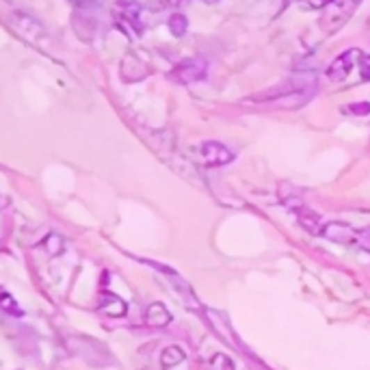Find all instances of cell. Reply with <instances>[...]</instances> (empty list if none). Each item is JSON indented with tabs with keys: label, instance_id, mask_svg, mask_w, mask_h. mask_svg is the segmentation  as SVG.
<instances>
[{
	"label": "cell",
	"instance_id": "10",
	"mask_svg": "<svg viewBox=\"0 0 370 370\" xmlns=\"http://www.w3.org/2000/svg\"><path fill=\"white\" fill-rule=\"evenodd\" d=\"M184 360V351L180 346H169L165 353H163V366H175V364H180Z\"/></svg>",
	"mask_w": 370,
	"mask_h": 370
},
{
	"label": "cell",
	"instance_id": "17",
	"mask_svg": "<svg viewBox=\"0 0 370 370\" xmlns=\"http://www.w3.org/2000/svg\"><path fill=\"white\" fill-rule=\"evenodd\" d=\"M368 26H370V22H368Z\"/></svg>",
	"mask_w": 370,
	"mask_h": 370
},
{
	"label": "cell",
	"instance_id": "7",
	"mask_svg": "<svg viewBox=\"0 0 370 370\" xmlns=\"http://www.w3.org/2000/svg\"><path fill=\"white\" fill-rule=\"evenodd\" d=\"M13 26H15L17 35L26 37L29 42H37V37H44V26L39 22H35L33 17L24 15V13H15V24Z\"/></svg>",
	"mask_w": 370,
	"mask_h": 370
},
{
	"label": "cell",
	"instance_id": "6",
	"mask_svg": "<svg viewBox=\"0 0 370 370\" xmlns=\"http://www.w3.org/2000/svg\"><path fill=\"white\" fill-rule=\"evenodd\" d=\"M200 156H202L204 165H208V167H221V165H227L234 161L232 150L219 141H206L200 150Z\"/></svg>",
	"mask_w": 370,
	"mask_h": 370
},
{
	"label": "cell",
	"instance_id": "4",
	"mask_svg": "<svg viewBox=\"0 0 370 370\" xmlns=\"http://www.w3.org/2000/svg\"><path fill=\"white\" fill-rule=\"evenodd\" d=\"M206 74H208V63L204 61V58L193 56V58H186V61L175 65V70L171 72V78L180 85H193L198 81H204Z\"/></svg>",
	"mask_w": 370,
	"mask_h": 370
},
{
	"label": "cell",
	"instance_id": "2",
	"mask_svg": "<svg viewBox=\"0 0 370 370\" xmlns=\"http://www.w3.org/2000/svg\"><path fill=\"white\" fill-rule=\"evenodd\" d=\"M362 50L360 48H351L344 50L340 56H336V61L327 67V78L331 83H344L346 78L353 72V67L360 65V58H362Z\"/></svg>",
	"mask_w": 370,
	"mask_h": 370
},
{
	"label": "cell",
	"instance_id": "1",
	"mask_svg": "<svg viewBox=\"0 0 370 370\" xmlns=\"http://www.w3.org/2000/svg\"><path fill=\"white\" fill-rule=\"evenodd\" d=\"M316 91V85L314 81H309L307 83H301L297 85L295 81H290L286 83L284 87H273L271 91H262V93H256L251 97V102H278V104H284V106H301L305 104L307 100H312V95H314Z\"/></svg>",
	"mask_w": 370,
	"mask_h": 370
},
{
	"label": "cell",
	"instance_id": "15",
	"mask_svg": "<svg viewBox=\"0 0 370 370\" xmlns=\"http://www.w3.org/2000/svg\"><path fill=\"white\" fill-rule=\"evenodd\" d=\"M78 5H93V3H100V0H74Z\"/></svg>",
	"mask_w": 370,
	"mask_h": 370
},
{
	"label": "cell",
	"instance_id": "9",
	"mask_svg": "<svg viewBox=\"0 0 370 370\" xmlns=\"http://www.w3.org/2000/svg\"><path fill=\"white\" fill-rule=\"evenodd\" d=\"M188 29V22H186V17L182 13H173L169 17V31L175 35V37H182Z\"/></svg>",
	"mask_w": 370,
	"mask_h": 370
},
{
	"label": "cell",
	"instance_id": "12",
	"mask_svg": "<svg viewBox=\"0 0 370 370\" xmlns=\"http://www.w3.org/2000/svg\"><path fill=\"white\" fill-rule=\"evenodd\" d=\"M357 70L362 72V78H364V81H370V54H362Z\"/></svg>",
	"mask_w": 370,
	"mask_h": 370
},
{
	"label": "cell",
	"instance_id": "14",
	"mask_svg": "<svg viewBox=\"0 0 370 370\" xmlns=\"http://www.w3.org/2000/svg\"><path fill=\"white\" fill-rule=\"evenodd\" d=\"M307 3L312 5V7H327V5H331V3H334V0H307Z\"/></svg>",
	"mask_w": 370,
	"mask_h": 370
},
{
	"label": "cell",
	"instance_id": "13",
	"mask_svg": "<svg viewBox=\"0 0 370 370\" xmlns=\"http://www.w3.org/2000/svg\"><path fill=\"white\" fill-rule=\"evenodd\" d=\"M351 113H355V115H368L370 113V102H357V104H351L348 106Z\"/></svg>",
	"mask_w": 370,
	"mask_h": 370
},
{
	"label": "cell",
	"instance_id": "11",
	"mask_svg": "<svg viewBox=\"0 0 370 370\" xmlns=\"http://www.w3.org/2000/svg\"><path fill=\"white\" fill-rule=\"evenodd\" d=\"M0 307L7 309L9 314H19V307H17V303L13 301V297H11V295H7V292H3V295H0Z\"/></svg>",
	"mask_w": 370,
	"mask_h": 370
},
{
	"label": "cell",
	"instance_id": "3",
	"mask_svg": "<svg viewBox=\"0 0 370 370\" xmlns=\"http://www.w3.org/2000/svg\"><path fill=\"white\" fill-rule=\"evenodd\" d=\"M355 5H357V0H334L331 5H327V11L321 19L323 31H327V33L338 31L348 19V15L353 13Z\"/></svg>",
	"mask_w": 370,
	"mask_h": 370
},
{
	"label": "cell",
	"instance_id": "5",
	"mask_svg": "<svg viewBox=\"0 0 370 370\" xmlns=\"http://www.w3.org/2000/svg\"><path fill=\"white\" fill-rule=\"evenodd\" d=\"M321 236L331 241V243L344 245V247H357L360 230H355L353 225H348L344 221H329V223L323 225Z\"/></svg>",
	"mask_w": 370,
	"mask_h": 370
},
{
	"label": "cell",
	"instance_id": "16",
	"mask_svg": "<svg viewBox=\"0 0 370 370\" xmlns=\"http://www.w3.org/2000/svg\"><path fill=\"white\" fill-rule=\"evenodd\" d=\"M204 3H219V0H204Z\"/></svg>",
	"mask_w": 370,
	"mask_h": 370
},
{
	"label": "cell",
	"instance_id": "8",
	"mask_svg": "<svg viewBox=\"0 0 370 370\" xmlns=\"http://www.w3.org/2000/svg\"><path fill=\"white\" fill-rule=\"evenodd\" d=\"M145 321H147V325H154V327H165L171 323V314L163 303H152L147 307Z\"/></svg>",
	"mask_w": 370,
	"mask_h": 370
}]
</instances>
